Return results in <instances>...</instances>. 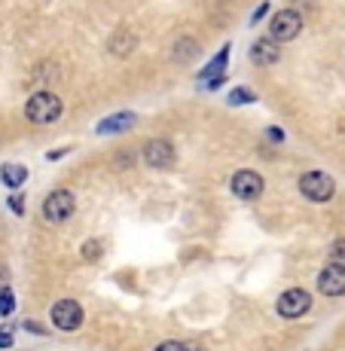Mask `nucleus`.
Masks as SVG:
<instances>
[{
  "instance_id": "obj_1",
  "label": "nucleus",
  "mask_w": 345,
  "mask_h": 351,
  "mask_svg": "<svg viewBox=\"0 0 345 351\" xmlns=\"http://www.w3.org/2000/svg\"><path fill=\"white\" fill-rule=\"evenodd\" d=\"M62 110H64L62 98H58L56 92H49V89L34 92V95L28 98V104H25V117H28V123H34V125L58 123V119H62Z\"/></svg>"
},
{
  "instance_id": "obj_2",
  "label": "nucleus",
  "mask_w": 345,
  "mask_h": 351,
  "mask_svg": "<svg viewBox=\"0 0 345 351\" xmlns=\"http://www.w3.org/2000/svg\"><path fill=\"white\" fill-rule=\"evenodd\" d=\"M73 208H77V202H73L71 190H52L43 199V208H40V211H43L46 223H64V220L73 214Z\"/></svg>"
},
{
  "instance_id": "obj_3",
  "label": "nucleus",
  "mask_w": 345,
  "mask_h": 351,
  "mask_svg": "<svg viewBox=\"0 0 345 351\" xmlns=\"http://www.w3.org/2000/svg\"><path fill=\"white\" fill-rule=\"evenodd\" d=\"M300 193L306 195L309 202H330L336 193V184H333V178L324 171H306L300 178Z\"/></svg>"
},
{
  "instance_id": "obj_4",
  "label": "nucleus",
  "mask_w": 345,
  "mask_h": 351,
  "mask_svg": "<svg viewBox=\"0 0 345 351\" xmlns=\"http://www.w3.org/2000/svg\"><path fill=\"white\" fill-rule=\"evenodd\" d=\"M275 308H278L281 318H302V315L312 308V296L306 293V290L294 287V290H284V293L278 296V302H275Z\"/></svg>"
},
{
  "instance_id": "obj_5",
  "label": "nucleus",
  "mask_w": 345,
  "mask_h": 351,
  "mask_svg": "<svg viewBox=\"0 0 345 351\" xmlns=\"http://www.w3.org/2000/svg\"><path fill=\"white\" fill-rule=\"evenodd\" d=\"M300 31H302V16L296 10H278L272 19V25H269V37L278 40V43L294 40Z\"/></svg>"
},
{
  "instance_id": "obj_6",
  "label": "nucleus",
  "mask_w": 345,
  "mask_h": 351,
  "mask_svg": "<svg viewBox=\"0 0 345 351\" xmlns=\"http://www.w3.org/2000/svg\"><path fill=\"white\" fill-rule=\"evenodd\" d=\"M318 290L324 296H345V263H327L318 275Z\"/></svg>"
},
{
  "instance_id": "obj_7",
  "label": "nucleus",
  "mask_w": 345,
  "mask_h": 351,
  "mask_svg": "<svg viewBox=\"0 0 345 351\" xmlns=\"http://www.w3.org/2000/svg\"><path fill=\"white\" fill-rule=\"evenodd\" d=\"M49 315H52V324H56L58 330H64V333H71V330H77L80 324H83V308L73 300H58Z\"/></svg>"
},
{
  "instance_id": "obj_8",
  "label": "nucleus",
  "mask_w": 345,
  "mask_h": 351,
  "mask_svg": "<svg viewBox=\"0 0 345 351\" xmlns=\"http://www.w3.org/2000/svg\"><path fill=\"white\" fill-rule=\"evenodd\" d=\"M263 190H266V184H263V178L257 171H235L233 174V193L235 199L241 202H254L260 199Z\"/></svg>"
},
{
  "instance_id": "obj_9",
  "label": "nucleus",
  "mask_w": 345,
  "mask_h": 351,
  "mask_svg": "<svg viewBox=\"0 0 345 351\" xmlns=\"http://www.w3.org/2000/svg\"><path fill=\"white\" fill-rule=\"evenodd\" d=\"M144 162L150 168H168L174 162V147L165 138H156L144 147Z\"/></svg>"
},
{
  "instance_id": "obj_10",
  "label": "nucleus",
  "mask_w": 345,
  "mask_h": 351,
  "mask_svg": "<svg viewBox=\"0 0 345 351\" xmlns=\"http://www.w3.org/2000/svg\"><path fill=\"white\" fill-rule=\"evenodd\" d=\"M281 58V46H278V40H272V37H260L257 43L251 46V62L254 64H260V67H269V64H275Z\"/></svg>"
},
{
  "instance_id": "obj_11",
  "label": "nucleus",
  "mask_w": 345,
  "mask_h": 351,
  "mask_svg": "<svg viewBox=\"0 0 345 351\" xmlns=\"http://www.w3.org/2000/svg\"><path fill=\"white\" fill-rule=\"evenodd\" d=\"M132 125H134V113H113V117H107L104 123L95 125V132L98 134H123Z\"/></svg>"
},
{
  "instance_id": "obj_12",
  "label": "nucleus",
  "mask_w": 345,
  "mask_h": 351,
  "mask_svg": "<svg viewBox=\"0 0 345 351\" xmlns=\"http://www.w3.org/2000/svg\"><path fill=\"white\" fill-rule=\"evenodd\" d=\"M0 180H3L10 190H19V186L28 180V168L16 165V162H6V165H0Z\"/></svg>"
},
{
  "instance_id": "obj_13",
  "label": "nucleus",
  "mask_w": 345,
  "mask_h": 351,
  "mask_svg": "<svg viewBox=\"0 0 345 351\" xmlns=\"http://www.w3.org/2000/svg\"><path fill=\"white\" fill-rule=\"evenodd\" d=\"M134 46H138V37H134L132 31H117L110 37V43H107V49H110L117 58H123V56H128V52L134 49Z\"/></svg>"
},
{
  "instance_id": "obj_14",
  "label": "nucleus",
  "mask_w": 345,
  "mask_h": 351,
  "mask_svg": "<svg viewBox=\"0 0 345 351\" xmlns=\"http://www.w3.org/2000/svg\"><path fill=\"white\" fill-rule=\"evenodd\" d=\"M226 62H229V46H223L220 56H214L211 64H208L205 71L199 73V83H208V80H214V77H223V71H226Z\"/></svg>"
},
{
  "instance_id": "obj_15",
  "label": "nucleus",
  "mask_w": 345,
  "mask_h": 351,
  "mask_svg": "<svg viewBox=\"0 0 345 351\" xmlns=\"http://www.w3.org/2000/svg\"><path fill=\"white\" fill-rule=\"evenodd\" d=\"M195 52H199V43H195V40H189V37H184V40H178L171 58H174V62H189Z\"/></svg>"
},
{
  "instance_id": "obj_16",
  "label": "nucleus",
  "mask_w": 345,
  "mask_h": 351,
  "mask_svg": "<svg viewBox=\"0 0 345 351\" xmlns=\"http://www.w3.org/2000/svg\"><path fill=\"white\" fill-rule=\"evenodd\" d=\"M12 308H16V296H12L10 287H0V315H12Z\"/></svg>"
},
{
  "instance_id": "obj_17",
  "label": "nucleus",
  "mask_w": 345,
  "mask_h": 351,
  "mask_svg": "<svg viewBox=\"0 0 345 351\" xmlns=\"http://www.w3.org/2000/svg\"><path fill=\"white\" fill-rule=\"evenodd\" d=\"M257 95L251 89H245V86H239V89H233V95H229V104L233 107H239V104H251Z\"/></svg>"
},
{
  "instance_id": "obj_18",
  "label": "nucleus",
  "mask_w": 345,
  "mask_h": 351,
  "mask_svg": "<svg viewBox=\"0 0 345 351\" xmlns=\"http://www.w3.org/2000/svg\"><path fill=\"white\" fill-rule=\"evenodd\" d=\"M101 254H104V247H101L98 239H89V241L83 245V260H98Z\"/></svg>"
},
{
  "instance_id": "obj_19",
  "label": "nucleus",
  "mask_w": 345,
  "mask_h": 351,
  "mask_svg": "<svg viewBox=\"0 0 345 351\" xmlns=\"http://www.w3.org/2000/svg\"><path fill=\"white\" fill-rule=\"evenodd\" d=\"M330 256H333L336 263H345V239H336L333 245H330Z\"/></svg>"
},
{
  "instance_id": "obj_20",
  "label": "nucleus",
  "mask_w": 345,
  "mask_h": 351,
  "mask_svg": "<svg viewBox=\"0 0 345 351\" xmlns=\"http://www.w3.org/2000/svg\"><path fill=\"white\" fill-rule=\"evenodd\" d=\"M156 351H189L184 342H174V339H168V342H162V346L156 348Z\"/></svg>"
},
{
  "instance_id": "obj_21",
  "label": "nucleus",
  "mask_w": 345,
  "mask_h": 351,
  "mask_svg": "<svg viewBox=\"0 0 345 351\" xmlns=\"http://www.w3.org/2000/svg\"><path fill=\"white\" fill-rule=\"evenodd\" d=\"M266 12H269V3H260V6H257V12H254L251 25H260V22H263V16H266Z\"/></svg>"
},
{
  "instance_id": "obj_22",
  "label": "nucleus",
  "mask_w": 345,
  "mask_h": 351,
  "mask_svg": "<svg viewBox=\"0 0 345 351\" xmlns=\"http://www.w3.org/2000/svg\"><path fill=\"white\" fill-rule=\"evenodd\" d=\"M266 138H272V144H281V141H284V132H281V128H266Z\"/></svg>"
},
{
  "instance_id": "obj_23",
  "label": "nucleus",
  "mask_w": 345,
  "mask_h": 351,
  "mask_svg": "<svg viewBox=\"0 0 345 351\" xmlns=\"http://www.w3.org/2000/svg\"><path fill=\"white\" fill-rule=\"evenodd\" d=\"M10 208H12L16 214H25V202L19 199V195H12V199H10Z\"/></svg>"
},
{
  "instance_id": "obj_24",
  "label": "nucleus",
  "mask_w": 345,
  "mask_h": 351,
  "mask_svg": "<svg viewBox=\"0 0 345 351\" xmlns=\"http://www.w3.org/2000/svg\"><path fill=\"white\" fill-rule=\"evenodd\" d=\"M25 330H31V333H37V336H46V330L40 327L37 321H25Z\"/></svg>"
},
{
  "instance_id": "obj_25",
  "label": "nucleus",
  "mask_w": 345,
  "mask_h": 351,
  "mask_svg": "<svg viewBox=\"0 0 345 351\" xmlns=\"http://www.w3.org/2000/svg\"><path fill=\"white\" fill-rule=\"evenodd\" d=\"M10 346H12L10 330H0V348H10Z\"/></svg>"
},
{
  "instance_id": "obj_26",
  "label": "nucleus",
  "mask_w": 345,
  "mask_h": 351,
  "mask_svg": "<svg viewBox=\"0 0 345 351\" xmlns=\"http://www.w3.org/2000/svg\"><path fill=\"white\" fill-rule=\"evenodd\" d=\"M0 287H6V269L0 266Z\"/></svg>"
}]
</instances>
